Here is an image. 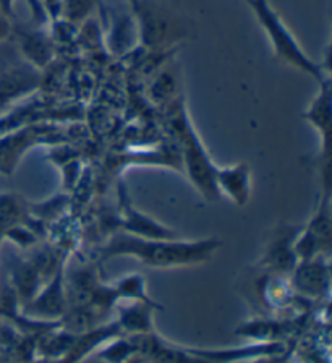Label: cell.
Returning <instances> with one entry per match:
<instances>
[{
    "label": "cell",
    "mask_w": 332,
    "mask_h": 363,
    "mask_svg": "<svg viewBox=\"0 0 332 363\" xmlns=\"http://www.w3.org/2000/svg\"><path fill=\"white\" fill-rule=\"evenodd\" d=\"M222 242L216 237L195 238H168V240H154V238H139L128 235L125 232L112 235L103 247L104 258L128 257L139 263L156 269L191 268L210 263Z\"/></svg>",
    "instance_id": "obj_1"
},
{
    "label": "cell",
    "mask_w": 332,
    "mask_h": 363,
    "mask_svg": "<svg viewBox=\"0 0 332 363\" xmlns=\"http://www.w3.org/2000/svg\"><path fill=\"white\" fill-rule=\"evenodd\" d=\"M167 127L176 140L182 170L187 172L191 185L206 201L216 203L221 200L222 196L216 184L217 166L212 162L206 146L196 133L182 99L177 98L167 104Z\"/></svg>",
    "instance_id": "obj_2"
},
{
    "label": "cell",
    "mask_w": 332,
    "mask_h": 363,
    "mask_svg": "<svg viewBox=\"0 0 332 363\" xmlns=\"http://www.w3.org/2000/svg\"><path fill=\"white\" fill-rule=\"evenodd\" d=\"M245 2L250 5L253 13L260 21L264 33H266L269 43L273 45L274 55L282 64L314 78L318 83L331 77L328 67H323L318 62H314L311 57L307 55L300 43L297 41V38L290 33L289 28L284 25L282 18L269 5L268 0H245Z\"/></svg>",
    "instance_id": "obj_3"
},
{
    "label": "cell",
    "mask_w": 332,
    "mask_h": 363,
    "mask_svg": "<svg viewBox=\"0 0 332 363\" xmlns=\"http://www.w3.org/2000/svg\"><path fill=\"white\" fill-rule=\"evenodd\" d=\"M332 84L331 77L319 83V91L309 102L303 112V118L316 130L321 138L319 150V177H321V191L332 193L331 182V135H332Z\"/></svg>",
    "instance_id": "obj_4"
},
{
    "label": "cell",
    "mask_w": 332,
    "mask_h": 363,
    "mask_svg": "<svg viewBox=\"0 0 332 363\" xmlns=\"http://www.w3.org/2000/svg\"><path fill=\"white\" fill-rule=\"evenodd\" d=\"M134 18L138 25L139 43L148 49H167L183 34L182 26H178L171 15L156 5H148L143 0L138 10L134 11Z\"/></svg>",
    "instance_id": "obj_5"
},
{
    "label": "cell",
    "mask_w": 332,
    "mask_h": 363,
    "mask_svg": "<svg viewBox=\"0 0 332 363\" xmlns=\"http://www.w3.org/2000/svg\"><path fill=\"white\" fill-rule=\"evenodd\" d=\"M57 130L50 125H31L0 135V174L12 175L20 159L33 146L42 141H54Z\"/></svg>",
    "instance_id": "obj_6"
},
{
    "label": "cell",
    "mask_w": 332,
    "mask_h": 363,
    "mask_svg": "<svg viewBox=\"0 0 332 363\" xmlns=\"http://www.w3.org/2000/svg\"><path fill=\"white\" fill-rule=\"evenodd\" d=\"M69 310L64 268L50 276L46 286L39 289L35 297L23 305V315L30 320L42 323H59Z\"/></svg>",
    "instance_id": "obj_7"
},
{
    "label": "cell",
    "mask_w": 332,
    "mask_h": 363,
    "mask_svg": "<svg viewBox=\"0 0 332 363\" xmlns=\"http://www.w3.org/2000/svg\"><path fill=\"white\" fill-rule=\"evenodd\" d=\"M42 75L28 62L0 70V116L16 102L28 98L41 88Z\"/></svg>",
    "instance_id": "obj_8"
},
{
    "label": "cell",
    "mask_w": 332,
    "mask_h": 363,
    "mask_svg": "<svg viewBox=\"0 0 332 363\" xmlns=\"http://www.w3.org/2000/svg\"><path fill=\"white\" fill-rule=\"evenodd\" d=\"M119 219L122 232L128 235L139 238H154V240H168V238H178V232L171 227L157 223L149 214L139 211L133 206L130 198H128L127 186L120 185L119 189Z\"/></svg>",
    "instance_id": "obj_9"
},
{
    "label": "cell",
    "mask_w": 332,
    "mask_h": 363,
    "mask_svg": "<svg viewBox=\"0 0 332 363\" xmlns=\"http://www.w3.org/2000/svg\"><path fill=\"white\" fill-rule=\"evenodd\" d=\"M303 225L287 223H280L275 227L271 240H269L260 261L264 268L273 272H279V274L294 271L298 263L297 255L294 252V243Z\"/></svg>",
    "instance_id": "obj_10"
},
{
    "label": "cell",
    "mask_w": 332,
    "mask_h": 363,
    "mask_svg": "<svg viewBox=\"0 0 332 363\" xmlns=\"http://www.w3.org/2000/svg\"><path fill=\"white\" fill-rule=\"evenodd\" d=\"M331 272L329 258L316 257L307 261H298L292 271V287L307 298L316 300L329 294Z\"/></svg>",
    "instance_id": "obj_11"
},
{
    "label": "cell",
    "mask_w": 332,
    "mask_h": 363,
    "mask_svg": "<svg viewBox=\"0 0 332 363\" xmlns=\"http://www.w3.org/2000/svg\"><path fill=\"white\" fill-rule=\"evenodd\" d=\"M216 184L221 196H227L235 206L245 208L251 198V169L246 162L217 167Z\"/></svg>",
    "instance_id": "obj_12"
},
{
    "label": "cell",
    "mask_w": 332,
    "mask_h": 363,
    "mask_svg": "<svg viewBox=\"0 0 332 363\" xmlns=\"http://www.w3.org/2000/svg\"><path fill=\"white\" fill-rule=\"evenodd\" d=\"M331 193H321L318 206L309 218L308 223L303 225L305 235L314 243L321 257H328L332 245V227H331Z\"/></svg>",
    "instance_id": "obj_13"
},
{
    "label": "cell",
    "mask_w": 332,
    "mask_h": 363,
    "mask_svg": "<svg viewBox=\"0 0 332 363\" xmlns=\"http://www.w3.org/2000/svg\"><path fill=\"white\" fill-rule=\"evenodd\" d=\"M13 34L18 41L20 52L23 54L25 62L38 70H42L44 67L50 64L54 55V45L46 31L13 28Z\"/></svg>",
    "instance_id": "obj_14"
},
{
    "label": "cell",
    "mask_w": 332,
    "mask_h": 363,
    "mask_svg": "<svg viewBox=\"0 0 332 363\" xmlns=\"http://www.w3.org/2000/svg\"><path fill=\"white\" fill-rule=\"evenodd\" d=\"M161 310V305H149L143 302H127L119 308L117 328L125 336H143L154 333V311Z\"/></svg>",
    "instance_id": "obj_15"
},
{
    "label": "cell",
    "mask_w": 332,
    "mask_h": 363,
    "mask_svg": "<svg viewBox=\"0 0 332 363\" xmlns=\"http://www.w3.org/2000/svg\"><path fill=\"white\" fill-rule=\"evenodd\" d=\"M114 291L117 294V298L125 300V302H143L149 305H157L153 298L148 295V289H146V279L144 276L133 272V274H127L120 277L114 286Z\"/></svg>",
    "instance_id": "obj_16"
},
{
    "label": "cell",
    "mask_w": 332,
    "mask_h": 363,
    "mask_svg": "<svg viewBox=\"0 0 332 363\" xmlns=\"http://www.w3.org/2000/svg\"><path fill=\"white\" fill-rule=\"evenodd\" d=\"M110 49L115 52L123 54L128 49H132L137 44L138 39V25L137 18H130V16H120L114 21L110 31Z\"/></svg>",
    "instance_id": "obj_17"
},
{
    "label": "cell",
    "mask_w": 332,
    "mask_h": 363,
    "mask_svg": "<svg viewBox=\"0 0 332 363\" xmlns=\"http://www.w3.org/2000/svg\"><path fill=\"white\" fill-rule=\"evenodd\" d=\"M177 79L173 77V73L168 70H162L159 75L156 77L153 88H151V93H153V98L157 102H164V104H171L172 101H176L177 96Z\"/></svg>",
    "instance_id": "obj_18"
},
{
    "label": "cell",
    "mask_w": 332,
    "mask_h": 363,
    "mask_svg": "<svg viewBox=\"0 0 332 363\" xmlns=\"http://www.w3.org/2000/svg\"><path fill=\"white\" fill-rule=\"evenodd\" d=\"M98 5V0H62L60 16L70 23H80L88 18Z\"/></svg>",
    "instance_id": "obj_19"
},
{
    "label": "cell",
    "mask_w": 332,
    "mask_h": 363,
    "mask_svg": "<svg viewBox=\"0 0 332 363\" xmlns=\"http://www.w3.org/2000/svg\"><path fill=\"white\" fill-rule=\"evenodd\" d=\"M12 34H13L12 20L7 18V16L0 11V43H4L5 39H8Z\"/></svg>",
    "instance_id": "obj_20"
},
{
    "label": "cell",
    "mask_w": 332,
    "mask_h": 363,
    "mask_svg": "<svg viewBox=\"0 0 332 363\" xmlns=\"http://www.w3.org/2000/svg\"><path fill=\"white\" fill-rule=\"evenodd\" d=\"M13 4L15 0H0V11L10 20L13 18Z\"/></svg>",
    "instance_id": "obj_21"
},
{
    "label": "cell",
    "mask_w": 332,
    "mask_h": 363,
    "mask_svg": "<svg viewBox=\"0 0 332 363\" xmlns=\"http://www.w3.org/2000/svg\"><path fill=\"white\" fill-rule=\"evenodd\" d=\"M127 2H128V5H130V7H132V11L134 13V11L138 10L139 4H142V0H127Z\"/></svg>",
    "instance_id": "obj_22"
}]
</instances>
